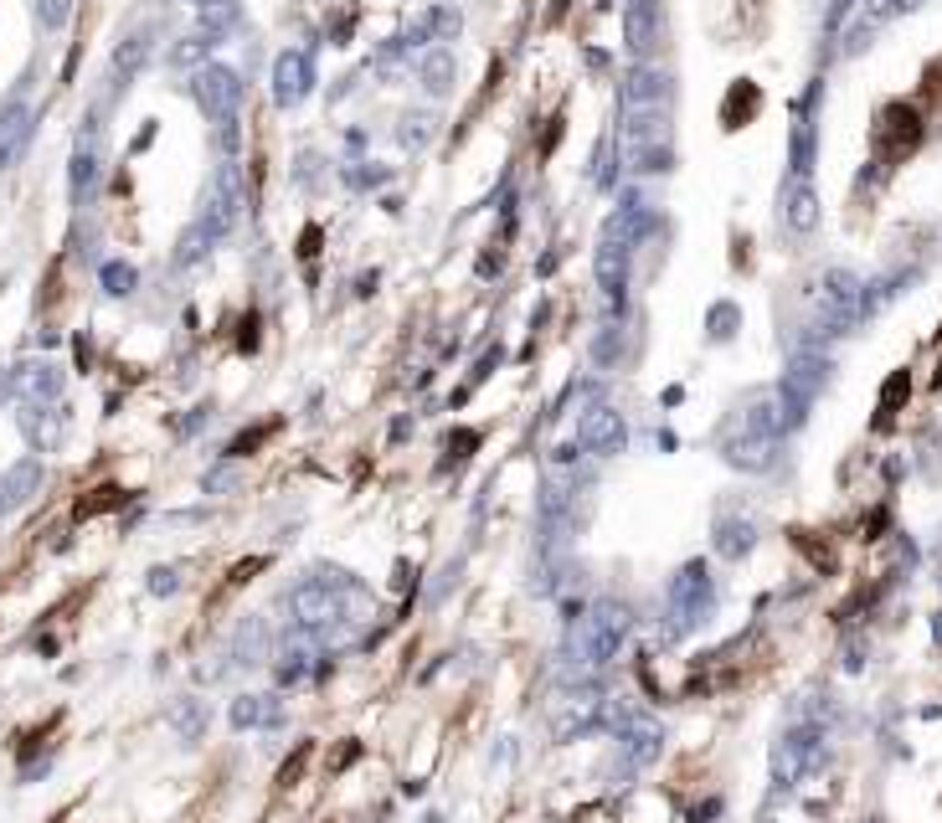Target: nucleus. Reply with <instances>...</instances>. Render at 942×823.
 <instances>
[{"label":"nucleus","instance_id":"f257e3e1","mask_svg":"<svg viewBox=\"0 0 942 823\" xmlns=\"http://www.w3.org/2000/svg\"><path fill=\"white\" fill-rule=\"evenodd\" d=\"M618 155L639 176H665L675 165V118H669V109H660V114H624Z\"/></svg>","mask_w":942,"mask_h":823},{"label":"nucleus","instance_id":"f03ea898","mask_svg":"<svg viewBox=\"0 0 942 823\" xmlns=\"http://www.w3.org/2000/svg\"><path fill=\"white\" fill-rule=\"evenodd\" d=\"M603 731H613V742H618V757H624L628 772H639V767L660 762V751H665V725L654 721L639 700H624V695H608V710H603Z\"/></svg>","mask_w":942,"mask_h":823},{"label":"nucleus","instance_id":"7ed1b4c3","mask_svg":"<svg viewBox=\"0 0 942 823\" xmlns=\"http://www.w3.org/2000/svg\"><path fill=\"white\" fill-rule=\"evenodd\" d=\"M711 608H716V577H711L706 561H686L665 592V633L669 638H686V633H695L706 623Z\"/></svg>","mask_w":942,"mask_h":823},{"label":"nucleus","instance_id":"20e7f679","mask_svg":"<svg viewBox=\"0 0 942 823\" xmlns=\"http://www.w3.org/2000/svg\"><path fill=\"white\" fill-rule=\"evenodd\" d=\"M808 304H814V330L844 334L855 319H865V283L850 274V268H829V274L808 289Z\"/></svg>","mask_w":942,"mask_h":823},{"label":"nucleus","instance_id":"39448f33","mask_svg":"<svg viewBox=\"0 0 942 823\" xmlns=\"http://www.w3.org/2000/svg\"><path fill=\"white\" fill-rule=\"evenodd\" d=\"M603 710H608V695L598 689V680H588V685H562L556 700H551V710H547V725H551L556 742H577V736H588V731H603Z\"/></svg>","mask_w":942,"mask_h":823},{"label":"nucleus","instance_id":"423d86ee","mask_svg":"<svg viewBox=\"0 0 942 823\" xmlns=\"http://www.w3.org/2000/svg\"><path fill=\"white\" fill-rule=\"evenodd\" d=\"M825 757H829L825 725L804 721V725H793V731H783V742L773 746V777L783 787H793V783H804L808 772H819Z\"/></svg>","mask_w":942,"mask_h":823},{"label":"nucleus","instance_id":"0eeeda50","mask_svg":"<svg viewBox=\"0 0 942 823\" xmlns=\"http://www.w3.org/2000/svg\"><path fill=\"white\" fill-rule=\"evenodd\" d=\"M191 99L212 124H237V109H242V78H237L227 62H206L191 73Z\"/></svg>","mask_w":942,"mask_h":823},{"label":"nucleus","instance_id":"6e6552de","mask_svg":"<svg viewBox=\"0 0 942 823\" xmlns=\"http://www.w3.org/2000/svg\"><path fill=\"white\" fill-rule=\"evenodd\" d=\"M197 221L216 237V242L237 232V221H242V180H237V165H216V176L206 180V191H201Z\"/></svg>","mask_w":942,"mask_h":823},{"label":"nucleus","instance_id":"1a4fd4ad","mask_svg":"<svg viewBox=\"0 0 942 823\" xmlns=\"http://www.w3.org/2000/svg\"><path fill=\"white\" fill-rule=\"evenodd\" d=\"M618 109L624 114H660L675 109V78H669L660 62H633L618 83Z\"/></svg>","mask_w":942,"mask_h":823},{"label":"nucleus","instance_id":"9d476101","mask_svg":"<svg viewBox=\"0 0 942 823\" xmlns=\"http://www.w3.org/2000/svg\"><path fill=\"white\" fill-rule=\"evenodd\" d=\"M624 41L633 62H654L665 47V5L660 0H628L624 5Z\"/></svg>","mask_w":942,"mask_h":823},{"label":"nucleus","instance_id":"9b49d317","mask_svg":"<svg viewBox=\"0 0 942 823\" xmlns=\"http://www.w3.org/2000/svg\"><path fill=\"white\" fill-rule=\"evenodd\" d=\"M577 448L592 458H618L628 448V422L613 407H588L577 417Z\"/></svg>","mask_w":942,"mask_h":823},{"label":"nucleus","instance_id":"f8f14e48","mask_svg":"<svg viewBox=\"0 0 942 823\" xmlns=\"http://www.w3.org/2000/svg\"><path fill=\"white\" fill-rule=\"evenodd\" d=\"M649 232H654V206L644 201V191H624L618 206L608 212V221H603V242H618V248L633 253Z\"/></svg>","mask_w":942,"mask_h":823},{"label":"nucleus","instance_id":"ddd939ff","mask_svg":"<svg viewBox=\"0 0 942 823\" xmlns=\"http://www.w3.org/2000/svg\"><path fill=\"white\" fill-rule=\"evenodd\" d=\"M592 274H598V289L608 299V309L618 314L628 304V274H633V253L618 248V242H598V257H592Z\"/></svg>","mask_w":942,"mask_h":823},{"label":"nucleus","instance_id":"4468645a","mask_svg":"<svg viewBox=\"0 0 942 823\" xmlns=\"http://www.w3.org/2000/svg\"><path fill=\"white\" fill-rule=\"evenodd\" d=\"M310 83H314V62L304 52H278L274 58V103L278 109H294V103L310 99Z\"/></svg>","mask_w":942,"mask_h":823},{"label":"nucleus","instance_id":"2eb2a0df","mask_svg":"<svg viewBox=\"0 0 942 823\" xmlns=\"http://www.w3.org/2000/svg\"><path fill=\"white\" fill-rule=\"evenodd\" d=\"M721 458H727L731 469H742V473H763V469H773L778 443H773V438H757V432L731 428L727 438H721Z\"/></svg>","mask_w":942,"mask_h":823},{"label":"nucleus","instance_id":"dca6fc26","mask_svg":"<svg viewBox=\"0 0 942 823\" xmlns=\"http://www.w3.org/2000/svg\"><path fill=\"white\" fill-rule=\"evenodd\" d=\"M32 124H37V114H32L21 99L0 103V170H11V165L26 155V144H32Z\"/></svg>","mask_w":942,"mask_h":823},{"label":"nucleus","instance_id":"f3484780","mask_svg":"<svg viewBox=\"0 0 942 823\" xmlns=\"http://www.w3.org/2000/svg\"><path fill=\"white\" fill-rule=\"evenodd\" d=\"M11 387H16L21 402H58L62 396V371L52 360H26L11 371Z\"/></svg>","mask_w":942,"mask_h":823},{"label":"nucleus","instance_id":"a211bd4d","mask_svg":"<svg viewBox=\"0 0 942 823\" xmlns=\"http://www.w3.org/2000/svg\"><path fill=\"white\" fill-rule=\"evenodd\" d=\"M783 221L793 227V232H814L819 227V191H814V180L808 176H793L783 191Z\"/></svg>","mask_w":942,"mask_h":823},{"label":"nucleus","instance_id":"6ab92c4d","mask_svg":"<svg viewBox=\"0 0 942 823\" xmlns=\"http://www.w3.org/2000/svg\"><path fill=\"white\" fill-rule=\"evenodd\" d=\"M41 490V458H16L11 469L0 473V494H5V505L11 510H21V505H32Z\"/></svg>","mask_w":942,"mask_h":823},{"label":"nucleus","instance_id":"aec40b11","mask_svg":"<svg viewBox=\"0 0 942 823\" xmlns=\"http://www.w3.org/2000/svg\"><path fill=\"white\" fill-rule=\"evenodd\" d=\"M21 432H26V443L32 448H52L62 432V412L58 402H26L21 407Z\"/></svg>","mask_w":942,"mask_h":823},{"label":"nucleus","instance_id":"412c9836","mask_svg":"<svg viewBox=\"0 0 942 823\" xmlns=\"http://www.w3.org/2000/svg\"><path fill=\"white\" fill-rule=\"evenodd\" d=\"M227 721L237 725V731H258V725H278L284 721V706H278L274 695H237L233 710H227Z\"/></svg>","mask_w":942,"mask_h":823},{"label":"nucleus","instance_id":"4be33fe9","mask_svg":"<svg viewBox=\"0 0 942 823\" xmlns=\"http://www.w3.org/2000/svg\"><path fill=\"white\" fill-rule=\"evenodd\" d=\"M752 546H757V526L746 515H721L716 520V550H721V561H742Z\"/></svg>","mask_w":942,"mask_h":823},{"label":"nucleus","instance_id":"5701e85b","mask_svg":"<svg viewBox=\"0 0 942 823\" xmlns=\"http://www.w3.org/2000/svg\"><path fill=\"white\" fill-rule=\"evenodd\" d=\"M237 21H242L237 0H206V5H197V31L212 41H227V31H237Z\"/></svg>","mask_w":942,"mask_h":823},{"label":"nucleus","instance_id":"b1692460","mask_svg":"<svg viewBox=\"0 0 942 823\" xmlns=\"http://www.w3.org/2000/svg\"><path fill=\"white\" fill-rule=\"evenodd\" d=\"M145 62H150V26H145V31H129V37L114 47V83H118V88L135 78Z\"/></svg>","mask_w":942,"mask_h":823},{"label":"nucleus","instance_id":"393cba45","mask_svg":"<svg viewBox=\"0 0 942 823\" xmlns=\"http://www.w3.org/2000/svg\"><path fill=\"white\" fill-rule=\"evenodd\" d=\"M624 360H628V330L613 319V325H603L598 340H592V366H598V371H618Z\"/></svg>","mask_w":942,"mask_h":823},{"label":"nucleus","instance_id":"a878e982","mask_svg":"<svg viewBox=\"0 0 942 823\" xmlns=\"http://www.w3.org/2000/svg\"><path fill=\"white\" fill-rule=\"evenodd\" d=\"M67 186H73V201H78V206L93 197V186H99V150H93V144H78V150H73Z\"/></svg>","mask_w":942,"mask_h":823},{"label":"nucleus","instance_id":"bb28decb","mask_svg":"<svg viewBox=\"0 0 942 823\" xmlns=\"http://www.w3.org/2000/svg\"><path fill=\"white\" fill-rule=\"evenodd\" d=\"M588 180L598 191H613V186H618V139H598V144H592Z\"/></svg>","mask_w":942,"mask_h":823},{"label":"nucleus","instance_id":"cd10ccee","mask_svg":"<svg viewBox=\"0 0 942 823\" xmlns=\"http://www.w3.org/2000/svg\"><path fill=\"white\" fill-rule=\"evenodd\" d=\"M268 659V628L263 618H248L237 628V664H263Z\"/></svg>","mask_w":942,"mask_h":823},{"label":"nucleus","instance_id":"c85d7f7f","mask_svg":"<svg viewBox=\"0 0 942 823\" xmlns=\"http://www.w3.org/2000/svg\"><path fill=\"white\" fill-rule=\"evenodd\" d=\"M171 725H176L180 742H201V731H206V706L186 695V700H176V706H171Z\"/></svg>","mask_w":942,"mask_h":823},{"label":"nucleus","instance_id":"c756f323","mask_svg":"<svg viewBox=\"0 0 942 823\" xmlns=\"http://www.w3.org/2000/svg\"><path fill=\"white\" fill-rule=\"evenodd\" d=\"M423 88H428L432 99H443V93H453V58L443 52V47L423 58Z\"/></svg>","mask_w":942,"mask_h":823},{"label":"nucleus","instance_id":"7c9ffc66","mask_svg":"<svg viewBox=\"0 0 942 823\" xmlns=\"http://www.w3.org/2000/svg\"><path fill=\"white\" fill-rule=\"evenodd\" d=\"M212 248H216V237L206 232V227H201V221H191V227H186V232H180L176 263H180V268H191V263H201V257L212 253Z\"/></svg>","mask_w":942,"mask_h":823},{"label":"nucleus","instance_id":"2f4dec72","mask_svg":"<svg viewBox=\"0 0 942 823\" xmlns=\"http://www.w3.org/2000/svg\"><path fill=\"white\" fill-rule=\"evenodd\" d=\"M423 26H428V37H432V41H453V37H459V26H464V21H459V11H453V5H432Z\"/></svg>","mask_w":942,"mask_h":823},{"label":"nucleus","instance_id":"473e14b6","mask_svg":"<svg viewBox=\"0 0 942 823\" xmlns=\"http://www.w3.org/2000/svg\"><path fill=\"white\" fill-rule=\"evenodd\" d=\"M103 289H109V294L114 299H124V294H135V283H139V274L135 268H129V263H103Z\"/></svg>","mask_w":942,"mask_h":823},{"label":"nucleus","instance_id":"72a5a7b5","mask_svg":"<svg viewBox=\"0 0 942 823\" xmlns=\"http://www.w3.org/2000/svg\"><path fill=\"white\" fill-rule=\"evenodd\" d=\"M212 47H216V41H212V37H201V31H197V37H186V41L176 47V52H171V62H176V67H206L201 58H206Z\"/></svg>","mask_w":942,"mask_h":823},{"label":"nucleus","instance_id":"f704fd0d","mask_svg":"<svg viewBox=\"0 0 942 823\" xmlns=\"http://www.w3.org/2000/svg\"><path fill=\"white\" fill-rule=\"evenodd\" d=\"M67 16H73V0H37L41 31H62V26H67Z\"/></svg>","mask_w":942,"mask_h":823},{"label":"nucleus","instance_id":"c9c22d12","mask_svg":"<svg viewBox=\"0 0 942 823\" xmlns=\"http://www.w3.org/2000/svg\"><path fill=\"white\" fill-rule=\"evenodd\" d=\"M737 319H742L737 304H716V309H711V334H716V340H731V334H737Z\"/></svg>","mask_w":942,"mask_h":823},{"label":"nucleus","instance_id":"e433bc0d","mask_svg":"<svg viewBox=\"0 0 942 823\" xmlns=\"http://www.w3.org/2000/svg\"><path fill=\"white\" fill-rule=\"evenodd\" d=\"M397 139H402L407 150H417V144L428 139V118H423V114H407V118H402V129H397Z\"/></svg>","mask_w":942,"mask_h":823},{"label":"nucleus","instance_id":"4c0bfd02","mask_svg":"<svg viewBox=\"0 0 942 823\" xmlns=\"http://www.w3.org/2000/svg\"><path fill=\"white\" fill-rule=\"evenodd\" d=\"M145 587L155 592V597H171V592L180 587V571H176V567H155V571H150V582H145Z\"/></svg>","mask_w":942,"mask_h":823},{"label":"nucleus","instance_id":"58836bf2","mask_svg":"<svg viewBox=\"0 0 942 823\" xmlns=\"http://www.w3.org/2000/svg\"><path fill=\"white\" fill-rule=\"evenodd\" d=\"M304 762H310V746H299L294 757H289V762L278 767V787H294V783H299V772H304Z\"/></svg>","mask_w":942,"mask_h":823},{"label":"nucleus","instance_id":"ea45409f","mask_svg":"<svg viewBox=\"0 0 942 823\" xmlns=\"http://www.w3.org/2000/svg\"><path fill=\"white\" fill-rule=\"evenodd\" d=\"M577 464H582V448H577V443H556V448H551V469L572 473Z\"/></svg>","mask_w":942,"mask_h":823},{"label":"nucleus","instance_id":"a19ab883","mask_svg":"<svg viewBox=\"0 0 942 823\" xmlns=\"http://www.w3.org/2000/svg\"><path fill=\"white\" fill-rule=\"evenodd\" d=\"M16 396V387H11V371H0V402H11Z\"/></svg>","mask_w":942,"mask_h":823},{"label":"nucleus","instance_id":"79ce46f5","mask_svg":"<svg viewBox=\"0 0 942 823\" xmlns=\"http://www.w3.org/2000/svg\"><path fill=\"white\" fill-rule=\"evenodd\" d=\"M191 5H206V0H191Z\"/></svg>","mask_w":942,"mask_h":823}]
</instances>
